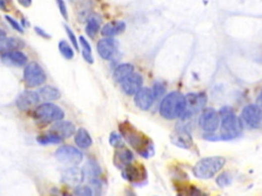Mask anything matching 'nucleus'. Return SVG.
Segmentation results:
<instances>
[{
	"label": "nucleus",
	"instance_id": "obj_1",
	"mask_svg": "<svg viewBox=\"0 0 262 196\" xmlns=\"http://www.w3.org/2000/svg\"><path fill=\"white\" fill-rule=\"evenodd\" d=\"M119 128L121 135L142 158L147 159L154 154L153 142L144 134L137 131L129 122L122 123Z\"/></svg>",
	"mask_w": 262,
	"mask_h": 196
},
{
	"label": "nucleus",
	"instance_id": "obj_2",
	"mask_svg": "<svg viewBox=\"0 0 262 196\" xmlns=\"http://www.w3.org/2000/svg\"><path fill=\"white\" fill-rule=\"evenodd\" d=\"M219 115L221 119L220 139L233 140L238 138L243 131V126L235 111L230 106H223L219 110Z\"/></svg>",
	"mask_w": 262,
	"mask_h": 196
},
{
	"label": "nucleus",
	"instance_id": "obj_3",
	"mask_svg": "<svg viewBox=\"0 0 262 196\" xmlns=\"http://www.w3.org/2000/svg\"><path fill=\"white\" fill-rule=\"evenodd\" d=\"M185 96L180 92H171L166 95L160 104V114L167 120L181 117L185 110Z\"/></svg>",
	"mask_w": 262,
	"mask_h": 196
},
{
	"label": "nucleus",
	"instance_id": "obj_4",
	"mask_svg": "<svg viewBox=\"0 0 262 196\" xmlns=\"http://www.w3.org/2000/svg\"><path fill=\"white\" fill-rule=\"evenodd\" d=\"M226 165V159L222 156H209L199 161L193 168V174L199 179L213 178Z\"/></svg>",
	"mask_w": 262,
	"mask_h": 196
},
{
	"label": "nucleus",
	"instance_id": "obj_5",
	"mask_svg": "<svg viewBox=\"0 0 262 196\" xmlns=\"http://www.w3.org/2000/svg\"><path fill=\"white\" fill-rule=\"evenodd\" d=\"M35 116L39 122L48 124L62 121L64 119L65 113L60 106L50 102H45L36 108Z\"/></svg>",
	"mask_w": 262,
	"mask_h": 196
},
{
	"label": "nucleus",
	"instance_id": "obj_6",
	"mask_svg": "<svg viewBox=\"0 0 262 196\" xmlns=\"http://www.w3.org/2000/svg\"><path fill=\"white\" fill-rule=\"evenodd\" d=\"M24 81L28 87H39L46 81V74L39 63L32 61L24 70Z\"/></svg>",
	"mask_w": 262,
	"mask_h": 196
},
{
	"label": "nucleus",
	"instance_id": "obj_7",
	"mask_svg": "<svg viewBox=\"0 0 262 196\" xmlns=\"http://www.w3.org/2000/svg\"><path fill=\"white\" fill-rule=\"evenodd\" d=\"M57 160L69 167H76L83 161V153L76 147L65 145L56 151Z\"/></svg>",
	"mask_w": 262,
	"mask_h": 196
},
{
	"label": "nucleus",
	"instance_id": "obj_8",
	"mask_svg": "<svg viewBox=\"0 0 262 196\" xmlns=\"http://www.w3.org/2000/svg\"><path fill=\"white\" fill-rule=\"evenodd\" d=\"M185 110L181 119L189 120L203 110L207 102V96L205 93H190L185 96Z\"/></svg>",
	"mask_w": 262,
	"mask_h": 196
},
{
	"label": "nucleus",
	"instance_id": "obj_9",
	"mask_svg": "<svg viewBox=\"0 0 262 196\" xmlns=\"http://www.w3.org/2000/svg\"><path fill=\"white\" fill-rule=\"evenodd\" d=\"M220 115L214 108H204L199 119V125L206 134H213L219 127Z\"/></svg>",
	"mask_w": 262,
	"mask_h": 196
},
{
	"label": "nucleus",
	"instance_id": "obj_10",
	"mask_svg": "<svg viewBox=\"0 0 262 196\" xmlns=\"http://www.w3.org/2000/svg\"><path fill=\"white\" fill-rule=\"evenodd\" d=\"M244 123L252 129H262V108L258 104H249L242 110Z\"/></svg>",
	"mask_w": 262,
	"mask_h": 196
},
{
	"label": "nucleus",
	"instance_id": "obj_11",
	"mask_svg": "<svg viewBox=\"0 0 262 196\" xmlns=\"http://www.w3.org/2000/svg\"><path fill=\"white\" fill-rule=\"evenodd\" d=\"M85 176L82 170L76 167H69L62 173V181L69 187L76 188L81 185Z\"/></svg>",
	"mask_w": 262,
	"mask_h": 196
},
{
	"label": "nucleus",
	"instance_id": "obj_12",
	"mask_svg": "<svg viewBox=\"0 0 262 196\" xmlns=\"http://www.w3.org/2000/svg\"><path fill=\"white\" fill-rule=\"evenodd\" d=\"M40 101L39 93L31 90H26L21 93L17 99V106L21 110H29L36 106Z\"/></svg>",
	"mask_w": 262,
	"mask_h": 196
},
{
	"label": "nucleus",
	"instance_id": "obj_13",
	"mask_svg": "<svg viewBox=\"0 0 262 196\" xmlns=\"http://www.w3.org/2000/svg\"><path fill=\"white\" fill-rule=\"evenodd\" d=\"M171 142L174 145H176L180 148H185V149L191 148L194 143L191 133L183 127L177 128L175 130V132L171 136Z\"/></svg>",
	"mask_w": 262,
	"mask_h": 196
},
{
	"label": "nucleus",
	"instance_id": "obj_14",
	"mask_svg": "<svg viewBox=\"0 0 262 196\" xmlns=\"http://www.w3.org/2000/svg\"><path fill=\"white\" fill-rule=\"evenodd\" d=\"M142 86V77L133 73L121 83L122 91L127 95H135Z\"/></svg>",
	"mask_w": 262,
	"mask_h": 196
},
{
	"label": "nucleus",
	"instance_id": "obj_15",
	"mask_svg": "<svg viewBox=\"0 0 262 196\" xmlns=\"http://www.w3.org/2000/svg\"><path fill=\"white\" fill-rule=\"evenodd\" d=\"M117 49V42L113 38H103L97 43V52L103 59H111Z\"/></svg>",
	"mask_w": 262,
	"mask_h": 196
},
{
	"label": "nucleus",
	"instance_id": "obj_16",
	"mask_svg": "<svg viewBox=\"0 0 262 196\" xmlns=\"http://www.w3.org/2000/svg\"><path fill=\"white\" fill-rule=\"evenodd\" d=\"M154 100L155 97L153 91L146 87L140 88L134 97V102L136 106L142 110H147L151 108V106L154 103Z\"/></svg>",
	"mask_w": 262,
	"mask_h": 196
},
{
	"label": "nucleus",
	"instance_id": "obj_17",
	"mask_svg": "<svg viewBox=\"0 0 262 196\" xmlns=\"http://www.w3.org/2000/svg\"><path fill=\"white\" fill-rule=\"evenodd\" d=\"M122 176L125 180L131 182V183H137L140 181H143L145 179L146 174L143 167H137L132 164L126 166L124 169H122Z\"/></svg>",
	"mask_w": 262,
	"mask_h": 196
},
{
	"label": "nucleus",
	"instance_id": "obj_18",
	"mask_svg": "<svg viewBox=\"0 0 262 196\" xmlns=\"http://www.w3.org/2000/svg\"><path fill=\"white\" fill-rule=\"evenodd\" d=\"M2 61L10 67H23L27 66L28 57L22 51H11L2 54Z\"/></svg>",
	"mask_w": 262,
	"mask_h": 196
},
{
	"label": "nucleus",
	"instance_id": "obj_19",
	"mask_svg": "<svg viewBox=\"0 0 262 196\" xmlns=\"http://www.w3.org/2000/svg\"><path fill=\"white\" fill-rule=\"evenodd\" d=\"M50 132L57 134L62 139H65V138H70L71 136H73L75 133H76V128H75V126L71 122L59 121L51 126Z\"/></svg>",
	"mask_w": 262,
	"mask_h": 196
},
{
	"label": "nucleus",
	"instance_id": "obj_20",
	"mask_svg": "<svg viewBox=\"0 0 262 196\" xmlns=\"http://www.w3.org/2000/svg\"><path fill=\"white\" fill-rule=\"evenodd\" d=\"M133 159H134L133 153L128 148L123 146L121 148H118L117 151L115 152L114 163L116 167H118L119 169H124L126 166L132 163Z\"/></svg>",
	"mask_w": 262,
	"mask_h": 196
},
{
	"label": "nucleus",
	"instance_id": "obj_21",
	"mask_svg": "<svg viewBox=\"0 0 262 196\" xmlns=\"http://www.w3.org/2000/svg\"><path fill=\"white\" fill-rule=\"evenodd\" d=\"M24 47H25V42L16 37L4 38L0 40V52L2 53L17 51L18 49H22Z\"/></svg>",
	"mask_w": 262,
	"mask_h": 196
},
{
	"label": "nucleus",
	"instance_id": "obj_22",
	"mask_svg": "<svg viewBox=\"0 0 262 196\" xmlns=\"http://www.w3.org/2000/svg\"><path fill=\"white\" fill-rule=\"evenodd\" d=\"M125 28H126V25L124 22H121V21L111 22L102 27L101 35H103L108 38H112L118 34L123 33L125 31Z\"/></svg>",
	"mask_w": 262,
	"mask_h": 196
},
{
	"label": "nucleus",
	"instance_id": "obj_23",
	"mask_svg": "<svg viewBox=\"0 0 262 196\" xmlns=\"http://www.w3.org/2000/svg\"><path fill=\"white\" fill-rule=\"evenodd\" d=\"M133 73H134V67L132 64L122 63V64H119L115 69V71L113 73V78L117 83L121 84L126 79V78H128Z\"/></svg>",
	"mask_w": 262,
	"mask_h": 196
},
{
	"label": "nucleus",
	"instance_id": "obj_24",
	"mask_svg": "<svg viewBox=\"0 0 262 196\" xmlns=\"http://www.w3.org/2000/svg\"><path fill=\"white\" fill-rule=\"evenodd\" d=\"M75 143H76L78 147L83 149L89 148L92 145L91 136L86 129L80 128L76 131V134H75Z\"/></svg>",
	"mask_w": 262,
	"mask_h": 196
},
{
	"label": "nucleus",
	"instance_id": "obj_25",
	"mask_svg": "<svg viewBox=\"0 0 262 196\" xmlns=\"http://www.w3.org/2000/svg\"><path fill=\"white\" fill-rule=\"evenodd\" d=\"M83 173H84V176L89 179V181L94 183V182L97 181V178L101 173V170H100L99 166L94 161H89L84 166Z\"/></svg>",
	"mask_w": 262,
	"mask_h": 196
},
{
	"label": "nucleus",
	"instance_id": "obj_26",
	"mask_svg": "<svg viewBox=\"0 0 262 196\" xmlns=\"http://www.w3.org/2000/svg\"><path fill=\"white\" fill-rule=\"evenodd\" d=\"M39 96L45 101H53L61 97V92L53 86H44L39 90Z\"/></svg>",
	"mask_w": 262,
	"mask_h": 196
},
{
	"label": "nucleus",
	"instance_id": "obj_27",
	"mask_svg": "<svg viewBox=\"0 0 262 196\" xmlns=\"http://www.w3.org/2000/svg\"><path fill=\"white\" fill-rule=\"evenodd\" d=\"M99 28H100V19L97 16H91L87 21L85 32L90 38H93L98 32Z\"/></svg>",
	"mask_w": 262,
	"mask_h": 196
},
{
	"label": "nucleus",
	"instance_id": "obj_28",
	"mask_svg": "<svg viewBox=\"0 0 262 196\" xmlns=\"http://www.w3.org/2000/svg\"><path fill=\"white\" fill-rule=\"evenodd\" d=\"M79 42H80V45L82 47V54H83V57L84 59L88 62V63H93L94 62V59H93V56H92V50H91V46L90 44L88 43V41L86 40V39L81 36L79 38Z\"/></svg>",
	"mask_w": 262,
	"mask_h": 196
},
{
	"label": "nucleus",
	"instance_id": "obj_29",
	"mask_svg": "<svg viewBox=\"0 0 262 196\" xmlns=\"http://www.w3.org/2000/svg\"><path fill=\"white\" fill-rule=\"evenodd\" d=\"M62 138L60 136H58L57 134L49 132L47 134L44 135H40L37 137V142L42 144V145H47V144H58L62 142Z\"/></svg>",
	"mask_w": 262,
	"mask_h": 196
},
{
	"label": "nucleus",
	"instance_id": "obj_30",
	"mask_svg": "<svg viewBox=\"0 0 262 196\" xmlns=\"http://www.w3.org/2000/svg\"><path fill=\"white\" fill-rule=\"evenodd\" d=\"M59 49H60V52L62 53V55L66 58V59H72L74 57V51H73V48L70 46V44L65 41V40H62L60 41L59 43Z\"/></svg>",
	"mask_w": 262,
	"mask_h": 196
},
{
	"label": "nucleus",
	"instance_id": "obj_31",
	"mask_svg": "<svg viewBox=\"0 0 262 196\" xmlns=\"http://www.w3.org/2000/svg\"><path fill=\"white\" fill-rule=\"evenodd\" d=\"M110 144L115 147V148H121L124 146V140H123V136L121 134H118L116 132L111 133L110 135V139H109Z\"/></svg>",
	"mask_w": 262,
	"mask_h": 196
},
{
	"label": "nucleus",
	"instance_id": "obj_32",
	"mask_svg": "<svg viewBox=\"0 0 262 196\" xmlns=\"http://www.w3.org/2000/svg\"><path fill=\"white\" fill-rule=\"evenodd\" d=\"M216 183L220 188H224L232 183V176L228 172H222L216 179Z\"/></svg>",
	"mask_w": 262,
	"mask_h": 196
},
{
	"label": "nucleus",
	"instance_id": "obj_33",
	"mask_svg": "<svg viewBox=\"0 0 262 196\" xmlns=\"http://www.w3.org/2000/svg\"><path fill=\"white\" fill-rule=\"evenodd\" d=\"M72 196H92V190L87 186H78L74 189Z\"/></svg>",
	"mask_w": 262,
	"mask_h": 196
},
{
	"label": "nucleus",
	"instance_id": "obj_34",
	"mask_svg": "<svg viewBox=\"0 0 262 196\" xmlns=\"http://www.w3.org/2000/svg\"><path fill=\"white\" fill-rule=\"evenodd\" d=\"M65 29H66V32H67V34H68V37H69V39H70L71 43L73 44L74 48L78 50V49H79V44H78V40H77L76 36H75V34L73 33V31H72V29H71L70 27L65 26Z\"/></svg>",
	"mask_w": 262,
	"mask_h": 196
},
{
	"label": "nucleus",
	"instance_id": "obj_35",
	"mask_svg": "<svg viewBox=\"0 0 262 196\" xmlns=\"http://www.w3.org/2000/svg\"><path fill=\"white\" fill-rule=\"evenodd\" d=\"M153 94H154V97L155 99H158L160 97L163 96V94L165 93V87L161 84V83H156L153 87Z\"/></svg>",
	"mask_w": 262,
	"mask_h": 196
},
{
	"label": "nucleus",
	"instance_id": "obj_36",
	"mask_svg": "<svg viewBox=\"0 0 262 196\" xmlns=\"http://www.w3.org/2000/svg\"><path fill=\"white\" fill-rule=\"evenodd\" d=\"M57 4H58V7L60 9V13H61L62 17L65 20H68V10H67V7H66V4H65L64 0H57Z\"/></svg>",
	"mask_w": 262,
	"mask_h": 196
},
{
	"label": "nucleus",
	"instance_id": "obj_37",
	"mask_svg": "<svg viewBox=\"0 0 262 196\" xmlns=\"http://www.w3.org/2000/svg\"><path fill=\"white\" fill-rule=\"evenodd\" d=\"M6 19H7V21L11 24V26L15 29V30H17L18 32H21V33H23L24 32V29H23V27H22V25L21 24H19L16 20H14L13 18H11L10 16H7L6 17Z\"/></svg>",
	"mask_w": 262,
	"mask_h": 196
},
{
	"label": "nucleus",
	"instance_id": "obj_38",
	"mask_svg": "<svg viewBox=\"0 0 262 196\" xmlns=\"http://www.w3.org/2000/svg\"><path fill=\"white\" fill-rule=\"evenodd\" d=\"M188 196H207V195H206L201 189H199L198 187L192 186V187H190V189H189Z\"/></svg>",
	"mask_w": 262,
	"mask_h": 196
},
{
	"label": "nucleus",
	"instance_id": "obj_39",
	"mask_svg": "<svg viewBox=\"0 0 262 196\" xmlns=\"http://www.w3.org/2000/svg\"><path fill=\"white\" fill-rule=\"evenodd\" d=\"M10 4H11V0H0V9L3 11H8Z\"/></svg>",
	"mask_w": 262,
	"mask_h": 196
},
{
	"label": "nucleus",
	"instance_id": "obj_40",
	"mask_svg": "<svg viewBox=\"0 0 262 196\" xmlns=\"http://www.w3.org/2000/svg\"><path fill=\"white\" fill-rule=\"evenodd\" d=\"M35 31L37 32V34L40 35V36H42L43 38H46V39H49V38H50V36H49L46 32H44L42 29H40V28H38V27H36V28H35Z\"/></svg>",
	"mask_w": 262,
	"mask_h": 196
},
{
	"label": "nucleus",
	"instance_id": "obj_41",
	"mask_svg": "<svg viewBox=\"0 0 262 196\" xmlns=\"http://www.w3.org/2000/svg\"><path fill=\"white\" fill-rule=\"evenodd\" d=\"M18 2L24 8H29L31 6V4H32V0H18Z\"/></svg>",
	"mask_w": 262,
	"mask_h": 196
},
{
	"label": "nucleus",
	"instance_id": "obj_42",
	"mask_svg": "<svg viewBox=\"0 0 262 196\" xmlns=\"http://www.w3.org/2000/svg\"><path fill=\"white\" fill-rule=\"evenodd\" d=\"M257 104L262 108V91L260 92L258 98H257Z\"/></svg>",
	"mask_w": 262,
	"mask_h": 196
},
{
	"label": "nucleus",
	"instance_id": "obj_43",
	"mask_svg": "<svg viewBox=\"0 0 262 196\" xmlns=\"http://www.w3.org/2000/svg\"><path fill=\"white\" fill-rule=\"evenodd\" d=\"M4 38H6V32H4L3 30H0V40H2V39H4Z\"/></svg>",
	"mask_w": 262,
	"mask_h": 196
}]
</instances>
